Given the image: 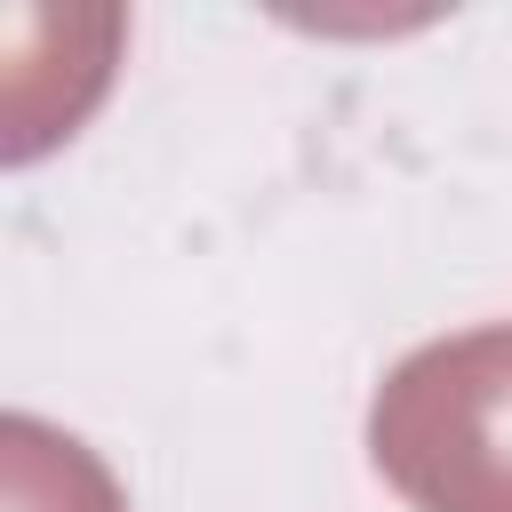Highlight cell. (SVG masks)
<instances>
[{
	"label": "cell",
	"instance_id": "7a4b0ae2",
	"mask_svg": "<svg viewBox=\"0 0 512 512\" xmlns=\"http://www.w3.org/2000/svg\"><path fill=\"white\" fill-rule=\"evenodd\" d=\"M0 472H8V512H120L112 472L80 440H64L32 416L0 424Z\"/></svg>",
	"mask_w": 512,
	"mask_h": 512
},
{
	"label": "cell",
	"instance_id": "6da1fadb",
	"mask_svg": "<svg viewBox=\"0 0 512 512\" xmlns=\"http://www.w3.org/2000/svg\"><path fill=\"white\" fill-rule=\"evenodd\" d=\"M368 456L416 512H512V320L416 344L376 384Z\"/></svg>",
	"mask_w": 512,
	"mask_h": 512
}]
</instances>
